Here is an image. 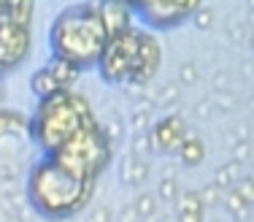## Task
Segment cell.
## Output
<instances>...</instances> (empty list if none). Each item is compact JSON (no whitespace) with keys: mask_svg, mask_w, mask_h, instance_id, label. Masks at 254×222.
<instances>
[{"mask_svg":"<svg viewBox=\"0 0 254 222\" xmlns=\"http://www.w3.org/2000/svg\"><path fill=\"white\" fill-rule=\"evenodd\" d=\"M252 49H254V35H252Z\"/></svg>","mask_w":254,"mask_h":222,"instance_id":"obj_37","label":"cell"},{"mask_svg":"<svg viewBox=\"0 0 254 222\" xmlns=\"http://www.w3.org/2000/svg\"><path fill=\"white\" fill-rule=\"evenodd\" d=\"M252 179H254V171H252Z\"/></svg>","mask_w":254,"mask_h":222,"instance_id":"obj_39","label":"cell"},{"mask_svg":"<svg viewBox=\"0 0 254 222\" xmlns=\"http://www.w3.org/2000/svg\"><path fill=\"white\" fill-rule=\"evenodd\" d=\"M30 89H33V95L38 100H46V98H52V95H57V92H63V87L57 84V79L52 76V71L46 68H38L33 76H30Z\"/></svg>","mask_w":254,"mask_h":222,"instance_id":"obj_12","label":"cell"},{"mask_svg":"<svg viewBox=\"0 0 254 222\" xmlns=\"http://www.w3.org/2000/svg\"><path fill=\"white\" fill-rule=\"evenodd\" d=\"M238 179H241V163H235V160L225 163L219 171L214 173V184L219 190H233L235 184H238Z\"/></svg>","mask_w":254,"mask_h":222,"instance_id":"obj_16","label":"cell"},{"mask_svg":"<svg viewBox=\"0 0 254 222\" xmlns=\"http://www.w3.org/2000/svg\"><path fill=\"white\" fill-rule=\"evenodd\" d=\"M125 119L119 117V114H111V119H108L106 125H103V130H106V136H108V141L114 144V147H117L119 141H122V136H125Z\"/></svg>","mask_w":254,"mask_h":222,"instance_id":"obj_23","label":"cell"},{"mask_svg":"<svg viewBox=\"0 0 254 222\" xmlns=\"http://www.w3.org/2000/svg\"><path fill=\"white\" fill-rule=\"evenodd\" d=\"M63 168H68L70 173H76L78 179H89L98 182V176L108 168L114 157V144L108 141L103 125H98L95 119L81 125L76 136H70L57 152L52 154Z\"/></svg>","mask_w":254,"mask_h":222,"instance_id":"obj_4","label":"cell"},{"mask_svg":"<svg viewBox=\"0 0 254 222\" xmlns=\"http://www.w3.org/2000/svg\"><path fill=\"white\" fill-rule=\"evenodd\" d=\"M227 33H230V38L244 41V38H246V25H244V22H233V25L227 27Z\"/></svg>","mask_w":254,"mask_h":222,"instance_id":"obj_33","label":"cell"},{"mask_svg":"<svg viewBox=\"0 0 254 222\" xmlns=\"http://www.w3.org/2000/svg\"><path fill=\"white\" fill-rule=\"evenodd\" d=\"M233 190H235L241 198H244V201H249L252 206H254V179H252V176H241L238 184H235Z\"/></svg>","mask_w":254,"mask_h":222,"instance_id":"obj_27","label":"cell"},{"mask_svg":"<svg viewBox=\"0 0 254 222\" xmlns=\"http://www.w3.org/2000/svg\"><path fill=\"white\" fill-rule=\"evenodd\" d=\"M176 222H203V209H187V212H179Z\"/></svg>","mask_w":254,"mask_h":222,"instance_id":"obj_30","label":"cell"},{"mask_svg":"<svg viewBox=\"0 0 254 222\" xmlns=\"http://www.w3.org/2000/svg\"><path fill=\"white\" fill-rule=\"evenodd\" d=\"M179 98H181V87L179 84H157V87H149V103L154 106H173V103H179Z\"/></svg>","mask_w":254,"mask_h":222,"instance_id":"obj_14","label":"cell"},{"mask_svg":"<svg viewBox=\"0 0 254 222\" xmlns=\"http://www.w3.org/2000/svg\"><path fill=\"white\" fill-rule=\"evenodd\" d=\"M246 5H249V11H254V0H246Z\"/></svg>","mask_w":254,"mask_h":222,"instance_id":"obj_35","label":"cell"},{"mask_svg":"<svg viewBox=\"0 0 254 222\" xmlns=\"http://www.w3.org/2000/svg\"><path fill=\"white\" fill-rule=\"evenodd\" d=\"M92 222H111V209L108 206H100L92 212Z\"/></svg>","mask_w":254,"mask_h":222,"instance_id":"obj_34","label":"cell"},{"mask_svg":"<svg viewBox=\"0 0 254 222\" xmlns=\"http://www.w3.org/2000/svg\"><path fill=\"white\" fill-rule=\"evenodd\" d=\"M225 206H227V212L233 214V217L246 220V214H249L252 203H249V201H244V198L235 193V190H227V193H225Z\"/></svg>","mask_w":254,"mask_h":222,"instance_id":"obj_18","label":"cell"},{"mask_svg":"<svg viewBox=\"0 0 254 222\" xmlns=\"http://www.w3.org/2000/svg\"><path fill=\"white\" fill-rule=\"evenodd\" d=\"M0 11H3L8 19L19 22V25H27L30 16H33V0H3V3H0Z\"/></svg>","mask_w":254,"mask_h":222,"instance_id":"obj_15","label":"cell"},{"mask_svg":"<svg viewBox=\"0 0 254 222\" xmlns=\"http://www.w3.org/2000/svg\"><path fill=\"white\" fill-rule=\"evenodd\" d=\"M211 103H214V109L219 106L222 111H233L235 106H238V95L230 92V89H214V98H211Z\"/></svg>","mask_w":254,"mask_h":222,"instance_id":"obj_24","label":"cell"},{"mask_svg":"<svg viewBox=\"0 0 254 222\" xmlns=\"http://www.w3.org/2000/svg\"><path fill=\"white\" fill-rule=\"evenodd\" d=\"M89 119H95L89 100L70 89H63L46 100H38L35 117L30 122V133H33V141L41 149V154H54Z\"/></svg>","mask_w":254,"mask_h":222,"instance_id":"obj_3","label":"cell"},{"mask_svg":"<svg viewBox=\"0 0 254 222\" xmlns=\"http://www.w3.org/2000/svg\"><path fill=\"white\" fill-rule=\"evenodd\" d=\"M149 136H152L154 152L176 154L179 147L184 144V139L190 136V128H187V122L179 114H168V117H162L160 122H154L152 128H149Z\"/></svg>","mask_w":254,"mask_h":222,"instance_id":"obj_7","label":"cell"},{"mask_svg":"<svg viewBox=\"0 0 254 222\" xmlns=\"http://www.w3.org/2000/svg\"><path fill=\"white\" fill-rule=\"evenodd\" d=\"M138 49H141V30H125L119 35H111L98 60V71L106 84L125 87L132 79V71L138 63Z\"/></svg>","mask_w":254,"mask_h":222,"instance_id":"obj_6","label":"cell"},{"mask_svg":"<svg viewBox=\"0 0 254 222\" xmlns=\"http://www.w3.org/2000/svg\"><path fill=\"white\" fill-rule=\"evenodd\" d=\"M119 222H141V217H138V209H135V203H130V206H125L122 212H119Z\"/></svg>","mask_w":254,"mask_h":222,"instance_id":"obj_32","label":"cell"},{"mask_svg":"<svg viewBox=\"0 0 254 222\" xmlns=\"http://www.w3.org/2000/svg\"><path fill=\"white\" fill-rule=\"evenodd\" d=\"M211 84H214V89H230V74L227 71H214Z\"/></svg>","mask_w":254,"mask_h":222,"instance_id":"obj_31","label":"cell"},{"mask_svg":"<svg viewBox=\"0 0 254 222\" xmlns=\"http://www.w3.org/2000/svg\"><path fill=\"white\" fill-rule=\"evenodd\" d=\"M157 201H160V198L157 195H152V193H141L135 198V209H138V217L141 220H152L154 214H157Z\"/></svg>","mask_w":254,"mask_h":222,"instance_id":"obj_19","label":"cell"},{"mask_svg":"<svg viewBox=\"0 0 254 222\" xmlns=\"http://www.w3.org/2000/svg\"><path fill=\"white\" fill-rule=\"evenodd\" d=\"M160 60H162V52H160L157 38L149 33H141V49H138V63H135V71H132L130 84H143L146 87L157 76V71H160Z\"/></svg>","mask_w":254,"mask_h":222,"instance_id":"obj_8","label":"cell"},{"mask_svg":"<svg viewBox=\"0 0 254 222\" xmlns=\"http://www.w3.org/2000/svg\"><path fill=\"white\" fill-rule=\"evenodd\" d=\"M192 114L197 119H203V122H208V119H214V103L211 100H200L197 106H192Z\"/></svg>","mask_w":254,"mask_h":222,"instance_id":"obj_29","label":"cell"},{"mask_svg":"<svg viewBox=\"0 0 254 222\" xmlns=\"http://www.w3.org/2000/svg\"><path fill=\"white\" fill-rule=\"evenodd\" d=\"M152 114H154L152 103H135V109L130 111L127 122H130L132 130H149L152 128Z\"/></svg>","mask_w":254,"mask_h":222,"instance_id":"obj_17","label":"cell"},{"mask_svg":"<svg viewBox=\"0 0 254 222\" xmlns=\"http://www.w3.org/2000/svg\"><path fill=\"white\" fill-rule=\"evenodd\" d=\"M252 19H254V11H252ZM252 25H254V22H252Z\"/></svg>","mask_w":254,"mask_h":222,"instance_id":"obj_38","label":"cell"},{"mask_svg":"<svg viewBox=\"0 0 254 222\" xmlns=\"http://www.w3.org/2000/svg\"><path fill=\"white\" fill-rule=\"evenodd\" d=\"M197 195H200V203H203V206H214V203H219V201H222V190L216 187L214 182L205 184L203 190H197Z\"/></svg>","mask_w":254,"mask_h":222,"instance_id":"obj_26","label":"cell"},{"mask_svg":"<svg viewBox=\"0 0 254 222\" xmlns=\"http://www.w3.org/2000/svg\"><path fill=\"white\" fill-rule=\"evenodd\" d=\"M33 133L22 114L0 109V179H16L33 154Z\"/></svg>","mask_w":254,"mask_h":222,"instance_id":"obj_5","label":"cell"},{"mask_svg":"<svg viewBox=\"0 0 254 222\" xmlns=\"http://www.w3.org/2000/svg\"><path fill=\"white\" fill-rule=\"evenodd\" d=\"M157 222H171V220H157Z\"/></svg>","mask_w":254,"mask_h":222,"instance_id":"obj_36","label":"cell"},{"mask_svg":"<svg viewBox=\"0 0 254 222\" xmlns=\"http://www.w3.org/2000/svg\"><path fill=\"white\" fill-rule=\"evenodd\" d=\"M46 68L52 71V76L57 79V84H60L63 89H70V87H73V84L78 81V74H81V71H78L73 63H68V60H63V57H54V55H52L49 63H46Z\"/></svg>","mask_w":254,"mask_h":222,"instance_id":"obj_13","label":"cell"},{"mask_svg":"<svg viewBox=\"0 0 254 222\" xmlns=\"http://www.w3.org/2000/svg\"><path fill=\"white\" fill-rule=\"evenodd\" d=\"M95 182L78 179L63 168L52 154L35 160L27 171L25 198L27 203L46 220H70L89 203Z\"/></svg>","mask_w":254,"mask_h":222,"instance_id":"obj_1","label":"cell"},{"mask_svg":"<svg viewBox=\"0 0 254 222\" xmlns=\"http://www.w3.org/2000/svg\"><path fill=\"white\" fill-rule=\"evenodd\" d=\"M132 154H138V157H146L149 152H154L152 149V136H149V130H132Z\"/></svg>","mask_w":254,"mask_h":222,"instance_id":"obj_20","label":"cell"},{"mask_svg":"<svg viewBox=\"0 0 254 222\" xmlns=\"http://www.w3.org/2000/svg\"><path fill=\"white\" fill-rule=\"evenodd\" d=\"M149 179V160L138 157V154H125L119 160V182L125 187H141L143 182Z\"/></svg>","mask_w":254,"mask_h":222,"instance_id":"obj_10","label":"cell"},{"mask_svg":"<svg viewBox=\"0 0 254 222\" xmlns=\"http://www.w3.org/2000/svg\"><path fill=\"white\" fill-rule=\"evenodd\" d=\"M197 79H200V71H197L195 60L181 63V68H179V84L181 87H192V84H197Z\"/></svg>","mask_w":254,"mask_h":222,"instance_id":"obj_22","label":"cell"},{"mask_svg":"<svg viewBox=\"0 0 254 222\" xmlns=\"http://www.w3.org/2000/svg\"><path fill=\"white\" fill-rule=\"evenodd\" d=\"M98 11L103 16V25L108 30V38L132 27V14H135V8H132L130 3H125V0H98Z\"/></svg>","mask_w":254,"mask_h":222,"instance_id":"obj_9","label":"cell"},{"mask_svg":"<svg viewBox=\"0 0 254 222\" xmlns=\"http://www.w3.org/2000/svg\"><path fill=\"white\" fill-rule=\"evenodd\" d=\"M179 193H181L179 182L173 176H165L160 184H157V198H160V201H165V203H173L179 198Z\"/></svg>","mask_w":254,"mask_h":222,"instance_id":"obj_21","label":"cell"},{"mask_svg":"<svg viewBox=\"0 0 254 222\" xmlns=\"http://www.w3.org/2000/svg\"><path fill=\"white\" fill-rule=\"evenodd\" d=\"M0 92H3V89H0Z\"/></svg>","mask_w":254,"mask_h":222,"instance_id":"obj_40","label":"cell"},{"mask_svg":"<svg viewBox=\"0 0 254 222\" xmlns=\"http://www.w3.org/2000/svg\"><path fill=\"white\" fill-rule=\"evenodd\" d=\"M233 160L235 163H249L252 160V141H235L233 144Z\"/></svg>","mask_w":254,"mask_h":222,"instance_id":"obj_28","label":"cell"},{"mask_svg":"<svg viewBox=\"0 0 254 222\" xmlns=\"http://www.w3.org/2000/svg\"><path fill=\"white\" fill-rule=\"evenodd\" d=\"M108 44V30L98 11V0L76 3L57 14L49 30V46L54 57L73 63L78 71L98 68V60Z\"/></svg>","mask_w":254,"mask_h":222,"instance_id":"obj_2","label":"cell"},{"mask_svg":"<svg viewBox=\"0 0 254 222\" xmlns=\"http://www.w3.org/2000/svg\"><path fill=\"white\" fill-rule=\"evenodd\" d=\"M179 160H181V165H187V168H197L205 160V144L197 139V133L195 130H190V136L184 139V144L179 147Z\"/></svg>","mask_w":254,"mask_h":222,"instance_id":"obj_11","label":"cell"},{"mask_svg":"<svg viewBox=\"0 0 254 222\" xmlns=\"http://www.w3.org/2000/svg\"><path fill=\"white\" fill-rule=\"evenodd\" d=\"M214 19H216V14H214V8H208V5H200V8L192 14V25H195L197 30H211L214 27Z\"/></svg>","mask_w":254,"mask_h":222,"instance_id":"obj_25","label":"cell"}]
</instances>
